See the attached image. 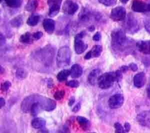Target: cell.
Returning a JSON list of instances; mask_svg holds the SVG:
<instances>
[{
  "mask_svg": "<svg viewBox=\"0 0 150 133\" xmlns=\"http://www.w3.org/2000/svg\"><path fill=\"white\" fill-rule=\"evenodd\" d=\"M56 107V103L52 99L46 97L33 94L25 97L21 103V110L25 113L30 112L31 115L36 117L41 110L46 111H52Z\"/></svg>",
  "mask_w": 150,
  "mask_h": 133,
  "instance_id": "obj_1",
  "label": "cell"
},
{
  "mask_svg": "<svg viewBox=\"0 0 150 133\" xmlns=\"http://www.w3.org/2000/svg\"><path fill=\"white\" fill-rule=\"evenodd\" d=\"M111 46L117 53L127 52V50L132 46V42L126 36L124 32L120 29H116L111 33Z\"/></svg>",
  "mask_w": 150,
  "mask_h": 133,
  "instance_id": "obj_2",
  "label": "cell"
},
{
  "mask_svg": "<svg viewBox=\"0 0 150 133\" xmlns=\"http://www.w3.org/2000/svg\"><path fill=\"white\" fill-rule=\"evenodd\" d=\"M122 72L120 70L115 71L106 72L99 76L97 79L98 87L101 89H108L111 87L114 82L120 81L122 78Z\"/></svg>",
  "mask_w": 150,
  "mask_h": 133,
  "instance_id": "obj_3",
  "label": "cell"
},
{
  "mask_svg": "<svg viewBox=\"0 0 150 133\" xmlns=\"http://www.w3.org/2000/svg\"><path fill=\"white\" fill-rule=\"evenodd\" d=\"M54 54V51L53 48L51 46H46L40 50L36 52L33 57V58L38 59L41 63H43L44 65L47 66L52 64Z\"/></svg>",
  "mask_w": 150,
  "mask_h": 133,
  "instance_id": "obj_4",
  "label": "cell"
},
{
  "mask_svg": "<svg viewBox=\"0 0 150 133\" xmlns=\"http://www.w3.org/2000/svg\"><path fill=\"white\" fill-rule=\"evenodd\" d=\"M71 51L67 46L61 47L57 53L56 63L57 66L61 68L68 66L70 63Z\"/></svg>",
  "mask_w": 150,
  "mask_h": 133,
  "instance_id": "obj_5",
  "label": "cell"
},
{
  "mask_svg": "<svg viewBox=\"0 0 150 133\" xmlns=\"http://www.w3.org/2000/svg\"><path fill=\"white\" fill-rule=\"evenodd\" d=\"M85 35L86 32L82 31L77 34L74 37V50L76 53L78 54L83 53L88 47L87 44L82 40Z\"/></svg>",
  "mask_w": 150,
  "mask_h": 133,
  "instance_id": "obj_6",
  "label": "cell"
},
{
  "mask_svg": "<svg viewBox=\"0 0 150 133\" xmlns=\"http://www.w3.org/2000/svg\"><path fill=\"white\" fill-rule=\"evenodd\" d=\"M124 28L125 30L130 33H135L139 30V23L137 19L131 13L128 15L124 23Z\"/></svg>",
  "mask_w": 150,
  "mask_h": 133,
  "instance_id": "obj_7",
  "label": "cell"
},
{
  "mask_svg": "<svg viewBox=\"0 0 150 133\" xmlns=\"http://www.w3.org/2000/svg\"><path fill=\"white\" fill-rule=\"evenodd\" d=\"M124 97L121 94H115L111 96L108 101V106L111 109L120 108L124 104Z\"/></svg>",
  "mask_w": 150,
  "mask_h": 133,
  "instance_id": "obj_8",
  "label": "cell"
},
{
  "mask_svg": "<svg viewBox=\"0 0 150 133\" xmlns=\"http://www.w3.org/2000/svg\"><path fill=\"white\" fill-rule=\"evenodd\" d=\"M110 18L114 21H122L126 18V10L122 6H117L113 8L110 13Z\"/></svg>",
  "mask_w": 150,
  "mask_h": 133,
  "instance_id": "obj_9",
  "label": "cell"
},
{
  "mask_svg": "<svg viewBox=\"0 0 150 133\" xmlns=\"http://www.w3.org/2000/svg\"><path fill=\"white\" fill-rule=\"evenodd\" d=\"M62 0H47V4L49 7L48 15L50 17L56 16L60 9Z\"/></svg>",
  "mask_w": 150,
  "mask_h": 133,
  "instance_id": "obj_10",
  "label": "cell"
},
{
  "mask_svg": "<svg viewBox=\"0 0 150 133\" xmlns=\"http://www.w3.org/2000/svg\"><path fill=\"white\" fill-rule=\"evenodd\" d=\"M131 9L136 12H149L150 11V5L139 0H134L132 2Z\"/></svg>",
  "mask_w": 150,
  "mask_h": 133,
  "instance_id": "obj_11",
  "label": "cell"
},
{
  "mask_svg": "<svg viewBox=\"0 0 150 133\" xmlns=\"http://www.w3.org/2000/svg\"><path fill=\"white\" fill-rule=\"evenodd\" d=\"M137 121L143 127L150 128V111H144L137 116Z\"/></svg>",
  "mask_w": 150,
  "mask_h": 133,
  "instance_id": "obj_12",
  "label": "cell"
},
{
  "mask_svg": "<svg viewBox=\"0 0 150 133\" xmlns=\"http://www.w3.org/2000/svg\"><path fill=\"white\" fill-rule=\"evenodd\" d=\"M79 9V5L72 1L67 0L63 5V11L65 13L72 15L74 14Z\"/></svg>",
  "mask_w": 150,
  "mask_h": 133,
  "instance_id": "obj_13",
  "label": "cell"
},
{
  "mask_svg": "<svg viewBox=\"0 0 150 133\" xmlns=\"http://www.w3.org/2000/svg\"><path fill=\"white\" fill-rule=\"evenodd\" d=\"M102 52L103 47L101 45H95L86 54L84 59L86 60H89L93 57H98L101 55Z\"/></svg>",
  "mask_w": 150,
  "mask_h": 133,
  "instance_id": "obj_14",
  "label": "cell"
},
{
  "mask_svg": "<svg viewBox=\"0 0 150 133\" xmlns=\"http://www.w3.org/2000/svg\"><path fill=\"white\" fill-rule=\"evenodd\" d=\"M146 82V76L144 72H140L136 74L133 79V83L137 88H141Z\"/></svg>",
  "mask_w": 150,
  "mask_h": 133,
  "instance_id": "obj_15",
  "label": "cell"
},
{
  "mask_svg": "<svg viewBox=\"0 0 150 133\" xmlns=\"http://www.w3.org/2000/svg\"><path fill=\"white\" fill-rule=\"evenodd\" d=\"M138 50L143 54H150V40H140L136 43Z\"/></svg>",
  "mask_w": 150,
  "mask_h": 133,
  "instance_id": "obj_16",
  "label": "cell"
},
{
  "mask_svg": "<svg viewBox=\"0 0 150 133\" xmlns=\"http://www.w3.org/2000/svg\"><path fill=\"white\" fill-rule=\"evenodd\" d=\"M43 26L45 32L49 34H52L55 28L54 21L52 19H45L43 22Z\"/></svg>",
  "mask_w": 150,
  "mask_h": 133,
  "instance_id": "obj_17",
  "label": "cell"
},
{
  "mask_svg": "<svg viewBox=\"0 0 150 133\" xmlns=\"http://www.w3.org/2000/svg\"><path fill=\"white\" fill-rule=\"evenodd\" d=\"M83 70L81 66L79 64L72 65L70 69V76L72 78L76 79L80 77L83 74Z\"/></svg>",
  "mask_w": 150,
  "mask_h": 133,
  "instance_id": "obj_18",
  "label": "cell"
},
{
  "mask_svg": "<svg viewBox=\"0 0 150 133\" xmlns=\"http://www.w3.org/2000/svg\"><path fill=\"white\" fill-rule=\"evenodd\" d=\"M100 73V70L98 69H93L88 75L87 80L88 82L91 85H95L97 83V79Z\"/></svg>",
  "mask_w": 150,
  "mask_h": 133,
  "instance_id": "obj_19",
  "label": "cell"
},
{
  "mask_svg": "<svg viewBox=\"0 0 150 133\" xmlns=\"http://www.w3.org/2000/svg\"><path fill=\"white\" fill-rule=\"evenodd\" d=\"M46 125V120L41 117H36L31 121L32 127L36 129H40L45 128Z\"/></svg>",
  "mask_w": 150,
  "mask_h": 133,
  "instance_id": "obj_20",
  "label": "cell"
},
{
  "mask_svg": "<svg viewBox=\"0 0 150 133\" xmlns=\"http://www.w3.org/2000/svg\"><path fill=\"white\" fill-rule=\"evenodd\" d=\"M76 120L80 125V127L84 131H86L90 128V122L87 118L82 116H77L76 117Z\"/></svg>",
  "mask_w": 150,
  "mask_h": 133,
  "instance_id": "obj_21",
  "label": "cell"
},
{
  "mask_svg": "<svg viewBox=\"0 0 150 133\" xmlns=\"http://www.w3.org/2000/svg\"><path fill=\"white\" fill-rule=\"evenodd\" d=\"M33 35L28 32L20 36L19 41L22 43L31 44L33 43Z\"/></svg>",
  "mask_w": 150,
  "mask_h": 133,
  "instance_id": "obj_22",
  "label": "cell"
},
{
  "mask_svg": "<svg viewBox=\"0 0 150 133\" xmlns=\"http://www.w3.org/2000/svg\"><path fill=\"white\" fill-rule=\"evenodd\" d=\"M70 75V70L64 69V70H61L57 73L56 76V78L59 81L62 82V81H66Z\"/></svg>",
  "mask_w": 150,
  "mask_h": 133,
  "instance_id": "obj_23",
  "label": "cell"
},
{
  "mask_svg": "<svg viewBox=\"0 0 150 133\" xmlns=\"http://www.w3.org/2000/svg\"><path fill=\"white\" fill-rule=\"evenodd\" d=\"M38 5V2L36 0H29L25 6V9L28 12H33L36 10Z\"/></svg>",
  "mask_w": 150,
  "mask_h": 133,
  "instance_id": "obj_24",
  "label": "cell"
},
{
  "mask_svg": "<svg viewBox=\"0 0 150 133\" xmlns=\"http://www.w3.org/2000/svg\"><path fill=\"white\" fill-rule=\"evenodd\" d=\"M39 19H40V16L39 15H32L27 19L26 23L30 26H34L38 23Z\"/></svg>",
  "mask_w": 150,
  "mask_h": 133,
  "instance_id": "obj_25",
  "label": "cell"
},
{
  "mask_svg": "<svg viewBox=\"0 0 150 133\" xmlns=\"http://www.w3.org/2000/svg\"><path fill=\"white\" fill-rule=\"evenodd\" d=\"M23 23V20L21 16H18L13 18L10 21V24L14 28H19Z\"/></svg>",
  "mask_w": 150,
  "mask_h": 133,
  "instance_id": "obj_26",
  "label": "cell"
},
{
  "mask_svg": "<svg viewBox=\"0 0 150 133\" xmlns=\"http://www.w3.org/2000/svg\"><path fill=\"white\" fill-rule=\"evenodd\" d=\"M8 6L12 8H19L21 5V0H5Z\"/></svg>",
  "mask_w": 150,
  "mask_h": 133,
  "instance_id": "obj_27",
  "label": "cell"
},
{
  "mask_svg": "<svg viewBox=\"0 0 150 133\" xmlns=\"http://www.w3.org/2000/svg\"><path fill=\"white\" fill-rule=\"evenodd\" d=\"M15 74L18 79H24L27 76V73L23 69L18 68L16 71Z\"/></svg>",
  "mask_w": 150,
  "mask_h": 133,
  "instance_id": "obj_28",
  "label": "cell"
},
{
  "mask_svg": "<svg viewBox=\"0 0 150 133\" xmlns=\"http://www.w3.org/2000/svg\"><path fill=\"white\" fill-rule=\"evenodd\" d=\"M65 95V91L63 90L57 91L53 94V97L56 100H60L63 99Z\"/></svg>",
  "mask_w": 150,
  "mask_h": 133,
  "instance_id": "obj_29",
  "label": "cell"
},
{
  "mask_svg": "<svg viewBox=\"0 0 150 133\" xmlns=\"http://www.w3.org/2000/svg\"><path fill=\"white\" fill-rule=\"evenodd\" d=\"M98 1L100 3L107 6H113L117 2V0H98Z\"/></svg>",
  "mask_w": 150,
  "mask_h": 133,
  "instance_id": "obj_30",
  "label": "cell"
},
{
  "mask_svg": "<svg viewBox=\"0 0 150 133\" xmlns=\"http://www.w3.org/2000/svg\"><path fill=\"white\" fill-rule=\"evenodd\" d=\"M66 85L71 88H77L79 86L80 83L76 80H72L67 81L66 83Z\"/></svg>",
  "mask_w": 150,
  "mask_h": 133,
  "instance_id": "obj_31",
  "label": "cell"
},
{
  "mask_svg": "<svg viewBox=\"0 0 150 133\" xmlns=\"http://www.w3.org/2000/svg\"><path fill=\"white\" fill-rule=\"evenodd\" d=\"M11 86V83L9 81H5L3 83L1 84V90L2 92H6L8 90V89Z\"/></svg>",
  "mask_w": 150,
  "mask_h": 133,
  "instance_id": "obj_32",
  "label": "cell"
},
{
  "mask_svg": "<svg viewBox=\"0 0 150 133\" xmlns=\"http://www.w3.org/2000/svg\"><path fill=\"white\" fill-rule=\"evenodd\" d=\"M114 127L115 128V132L116 133H123V132H125V129L124 128H123V127L121 125V124L118 122H115L114 124Z\"/></svg>",
  "mask_w": 150,
  "mask_h": 133,
  "instance_id": "obj_33",
  "label": "cell"
},
{
  "mask_svg": "<svg viewBox=\"0 0 150 133\" xmlns=\"http://www.w3.org/2000/svg\"><path fill=\"white\" fill-rule=\"evenodd\" d=\"M43 36V33L40 31L36 32L33 34V37L35 40H38Z\"/></svg>",
  "mask_w": 150,
  "mask_h": 133,
  "instance_id": "obj_34",
  "label": "cell"
},
{
  "mask_svg": "<svg viewBox=\"0 0 150 133\" xmlns=\"http://www.w3.org/2000/svg\"><path fill=\"white\" fill-rule=\"evenodd\" d=\"M101 35L99 32H96L93 36V40L96 42L99 41L101 39Z\"/></svg>",
  "mask_w": 150,
  "mask_h": 133,
  "instance_id": "obj_35",
  "label": "cell"
},
{
  "mask_svg": "<svg viewBox=\"0 0 150 133\" xmlns=\"http://www.w3.org/2000/svg\"><path fill=\"white\" fill-rule=\"evenodd\" d=\"M80 108H81V103L79 102L77 104L75 105L74 107H73V108H72V111L73 112H77L80 110Z\"/></svg>",
  "mask_w": 150,
  "mask_h": 133,
  "instance_id": "obj_36",
  "label": "cell"
},
{
  "mask_svg": "<svg viewBox=\"0 0 150 133\" xmlns=\"http://www.w3.org/2000/svg\"><path fill=\"white\" fill-rule=\"evenodd\" d=\"M144 26L146 31L150 33V20H147L145 22Z\"/></svg>",
  "mask_w": 150,
  "mask_h": 133,
  "instance_id": "obj_37",
  "label": "cell"
},
{
  "mask_svg": "<svg viewBox=\"0 0 150 133\" xmlns=\"http://www.w3.org/2000/svg\"><path fill=\"white\" fill-rule=\"evenodd\" d=\"M129 67L133 71H136L138 70V66H137V65L135 63H132L129 64Z\"/></svg>",
  "mask_w": 150,
  "mask_h": 133,
  "instance_id": "obj_38",
  "label": "cell"
},
{
  "mask_svg": "<svg viewBox=\"0 0 150 133\" xmlns=\"http://www.w3.org/2000/svg\"><path fill=\"white\" fill-rule=\"evenodd\" d=\"M75 100H76V99H75L74 97H73V96L71 97L70 98L69 100V101H68L69 106L71 107L74 104V103H75Z\"/></svg>",
  "mask_w": 150,
  "mask_h": 133,
  "instance_id": "obj_39",
  "label": "cell"
},
{
  "mask_svg": "<svg viewBox=\"0 0 150 133\" xmlns=\"http://www.w3.org/2000/svg\"><path fill=\"white\" fill-rule=\"evenodd\" d=\"M129 68V66H126V65H123V66H122L121 67L120 70H121V71L122 73H126V72L128 70Z\"/></svg>",
  "mask_w": 150,
  "mask_h": 133,
  "instance_id": "obj_40",
  "label": "cell"
},
{
  "mask_svg": "<svg viewBox=\"0 0 150 133\" xmlns=\"http://www.w3.org/2000/svg\"><path fill=\"white\" fill-rule=\"evenodd\" d=\"M131 129V125L128 122H125L124 124V129L125 132H129Z\"/></svg>",
  "mask_w": 150,
  "mask_h": 133,
  "instance_id": "obj_41",
  "label": "cell"
},
{
  "mask_svg": "<svg viewBox=\"0 0 150 133\" xmlns=\"http://www.w3.org/2000/svg\"><path fill=\"white\" fill-rule=\"evenodd\" d=\"M5 37L3 36V35L2 33H1V36H0V44H1V46H2V45L4 44H5Z\"/></svg>",
  "mask_w": 150,
  "mask_h": 133,
  "instance_id": "obj_42",
  "label": "cell"
},
{
  "mask_svg": "<svg viewBox=\"0 0 150 133\" xmlns=\"http://www.w3.org/2000/svg\"><path fill=\"white\" fill-rule=\"evenodd\" d=\"M47 87L49 88H51L52 87H53V85H54V83H53V81L52 79H49L48 80V82H47Z\"/></svg>",
  "mask_w": 150,
  "mask_h": 133,
  "instance_id": "obj_43",
  "label": "cell"
},
{
  "mask_svg": "<svg viewBox=\"0 0 150 133\" xmlns=\"http://www.w3.org/2000/svg\"><path fill=\"white\" fill-rule=\"evenodd\" d=\"M5 105V100L4 98H0V108H2Z\"/></svg>",
  "mask_w": 150,
  "mask_h": 133,
  "instance_id": "obj_44",
  "label": "cell"
},
{
  "mask_svg": "<svg viewBox=\"0 0 150 133\" xmlns=\"http://www.w3.org/2000/svg\"><path fill=\"white\" fill-rule=\"evenodd\" d=\"M88 30L89 31H90V32H93V31H94V30H95V28H94V26H89L88 27Z\"/></svg>",
  "mask_w": 150,
  "mask_h": 133,
  "instance_id": "obj_45",
  "label": "cell"
},
{
  "mask_svg": "<svg viewBox=\"0 0 150 133\" xmlns=\"http://www.w3.org/2000/svg\"><path fill=\"white\" fill-rule=\"evenodd\" d=\"M146 91H147V96L150 98V86L148 87Z\"/></svg>",
  "mask_w": 150,
  "mask_h": 133,
  "instance_id": "obj_46",
  "label": "cell"
},
{
  "mask_svg": "<svg viewBox=\"0 0 150 133\" xmlns=\"http://www.w3.org/2000/svg\"><path fill=\"white\" fill-rule=\"evenodd\" d=\"M4 71H5L4 68L2 66H1V67H0V73H1V74H3Z\"/></svg>",
  "mask_w": 150,
  "mask_h": 133,
  "instance_id": "obj_47",
  "label": "cell"
},
{
  "mask_svg": "<svg viewBox=\"0 0 150 133\" xmlns=\"http://www.w3.org/2000/svg\"><path fill=\"white\" fill-rule=\"evenodd\" d=\"M121 1V2H122V4H126L127 2H128V1L129 0H120Z\"/></svg>",
  "mask_w": 150,
  "mask_h": 133,
  "instance_id": "obj_48",
  "label": "cell"
},
{
  "mask_svg": "<svg viewBox=\"0 0 150 133\" xmlns=\"http://www.w3.org/2000/svg\"><path fill=\"white\" fill-rule=\"evenodd\" d=\"M149 5H150V4H149Z\"/></svg>",
  "mask_w": 150,
  "mask_h": 133,
  "instance_id": "obj_49",
  "label": "cell"
}]
</instances>
